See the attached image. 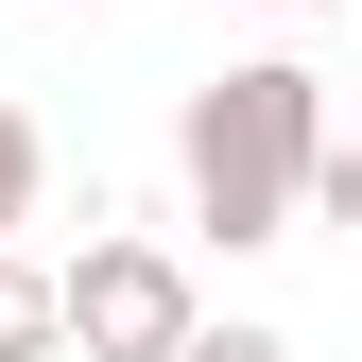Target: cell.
Masks as SVG:
<instances>
[{"mask_svg":"<svg viewBox=\"0 0 362 362\" xmlns=\"http://www.w3.org/2000/svg\"><path fill=\"white\" fill-rule=\"evenodd\" d=\"M310 156H328V86L293 52H242V69H207L190 104H173V173H190V224L224 259L310 224Z\"/></svg>","mask_w":362,"mask_h":362,"instance_id":"6da1fadb","label":"cell"},{"mask_svg":"<svg viewBox=\"0 0 362 362\" xmlns=\"http://www.w3.org/2000/svg\"><path fill=\"white\" fill-rule=\"evenodd\" d=\"M52 310H69L86 362H173V345L207 328V310H190V259H173V242H121V224L52 276Z\"/></svg>","mask_w":362,"mask_h":362,"instance_id":"7a4b0ae2","label":"cell"},{"mask_svg":"<svg viewBox=\"0 0 362 362\" xmlns=\"http://www.w3.org/2000/svg\"><path fill=\"white\" fill-rule=\"evenodd\" d=\"M69 345V310H52V276H35L18 242H0V362H52Z\"/></svg>","mask_w":362,"mask_h":362,"instance_id":"3957f363","label":"cell"},{"mask_svg":"<svg viewBox=\"0 0 362 362\" xmlns=\"http://www.w3.org/2000/svg\"><path fill=\"white\" fill-rule=\"evenodd\" d=\"M52 207V139H35V104H0V242Z\"/></svg>","mask_w":362,"mask_h":362,"instance_id":"277c9868","label":"cell"},{"mask_svg":"<svg viewBox=\"0 0 362 362\" xmlns=\"http://www.w3.org/2000/svg\"><path fill=\"white\" fill-rule=\"evenodd\" d=\"M310 224H345V242H362V139H328V156H310Z\"/></svg>","mask_w":362,"mask_h":362,"instance_id":"5b68a950","label":"cell"},{"mask_svg":"<svg viewBox=\"0 0 362 362\" xmlns=\"http://www.w3.org/2000/svg\"><path fill=\"white\" fill-rule=\"evenodd\" d=\"M173 362H293V328H259V310H224V328H190Z\"/></svg>","mask_w":362,"mask_h":362,"instance_id":"8992f818","label":"cell"},{"mask_svg":"<svg viewBox=\"0 0 362 362\" xmlns=\"http://www.w3.org/2000/svg\"><path fill=\"white\" fill-rule=\"evenodd\" d=\"M259 18H328V0H259Z\"/></svg>","mask_w":362,"mask_h":362,"instance_id":"52a82bcc","label":"cell"}]
</instances>
